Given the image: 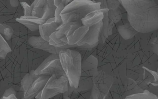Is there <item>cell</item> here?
<instances>
[{
  "mask_svg": "<svg viewBox=\"0 0 158 99\" xmlns=\"http://www.w3.org/2000/svg\"><path fill=\"white\" fill-rule=\"evenodd\" d=\"M127 21L138 33L148 34L158 28V5L154 0L119 1Z\"/></svg>",
  "mask_w": 158,
  "mask_h": 99,
  "instance_id": "1",
  "label": "cell"
},
{
  "mask_svg": "<svg viewBox=\"0 0 158 99\" xmlns=\"http://www.w3.org/2000/svg\"><path fill=\"white\" fill-rule=\"evenodd\" d=\"M59 58L70 87L78 88L81 75L82 58L77 51L73 49H63L59 53Z\"/></svg>",
  "mask_w": 158,
  "mask_h": 99,
  "instance_id": "2",
  "label": "cell"
},
{
  "mask_svg": "<svg viewBox=\"0 0 158 99\" xmlns=\"http://www.w3.org/2000/svg\"><path fill=\"white\" fill-rule=\"evenodd\" d=\"M49 78L48 76L36 75L34 73V70L27 74L21 80V90L23 92L22 99L35 98Z\"/></svg>",
  "mask_w": 158,
  "mask_h": 99,
  "instance_id": "3",
  "label": "cell"
},
{
  "mask_svg": "<svg viewBox=\"0 0 158 99\" xmlns=\"http://www.w3.org/2000/svg\"><path fill=\"white\" fill-rule=\"evenodd\" d=\"M69 81L66 75H53L50 77L44 88L36 99H50L69 90Z\"/></svg>",
  "mask_w": 158,
  "mask_h": 99,
  "instance_id": "4",
  "label": "cell"
},
{
  "mask_svg": "<svg viewBox=\"0 0 158 99\" xmlns=\"http://www.w3.org/2000/svg\"><path fill=\"white\" fill-rule=\"evenodd\" d=\"M98 70V59L91 54L82 62L81 75L77 89L82 91L91 90L93 79Z\"/></svg>",
  "mask_w": 158,
  "mask_h": 99,
  "instance_id": "5",
  "label": "cell"
},
{
  "mask_svg": "<svg viewBox=\"0 0 158 99\" xmlns=\"http://www.w3.org/2000/svg\"><path fill=\"white\" fill-rule=\"evenodd\" d=\"M114 77L103 70H98L93 80L90 99H106Z\"/></svg>",
  "mask_w": 158,
  "mask_h": 99,
  "instance_id": "6",
  "label": "cell"
},
{
  "mask_svg": "<svg viewBox=\"0 0 158 99\" xmlns=\"http://www.w3.org/2000/svg\"><path fill=\"white\" fill-rule=\"evenodd\" d=\"M36 75L51 76L53 75H65L63 69L59 58V54H51L47 57L43 62L34 70Z\"/></svg>",
  "mask_w": 158,
  "mask_h": 99,
  "instance_id": "7",
  "label": "cell"
},
{
  "mask_svg": "<svg viewBox=\"0 0 158 99\" xmlns=\"http://www.w3.org/2000/svg\"><path fill=\"white\" fill-rule=\"evenodd\" d=\"M100 2L90 0H75L66 5L60 15L77 14L85 15L93 11L100 10Z\"/></svg>",
  "mask_w": 158,
  "mask_h": 99,
  "instance_id": "8",
  "label": "cell"
},
{
  "mask_svg": "<svg viewBox=\"0 0 158 99\" xmlns=\"http://www.w3.org/2000/svg\"><path fill=\"white\" fill-rule=\"evenodd\" d=\"M127 78L123 76L114 77L113 83L109 90L106 99H125Z\"/></svg>",
  "mask_w": 158,
  "mask_h": 99,
  "instance_id": "9",
  "label": "cell"
},
{
  "mask_svg": "<svg viewBox=\"0 0 158 99\" xmlns=\"http://www.w3.org/2000/svg\"><path fill=\"white\" fill-rule=\"evenodd\" d=\"M102 27V21L89 27L88 31L85 37L77 43L78 47L85 44L91 46H98L99 37Z\"/></svg>",
  "mask_w": 158,
  "mask_h": 99,
  "instance_id": "10",
  "label": "cell"
},
{
  "mask_svg": "<svg viewBox=\"0 0 158 99\" xmlns=\"http://www.w3.org/2000/svg\"><path fill=\"white\" fill-rule=\"evenodd\" d=\"M28 41L33 48L42 50L51 54H59L62 50L50 45L48 41L43 39L40 36H32L29 38Z\"/></svg>",
  "mask_w": 158,
  "mask_h": 99,
  "instance_id": "11",
  "label": "cell"
},
{
  "mask_svg": "<svg viewBox=\"0 0 158 99\" xmlns=\"http://www.w3.org/2000/svg\"><path fill=\"white\" fill-rule=\"evenodd\" d=\"M117 24H115V28L124 40H129L138 34L131 26L127 19H123Z\"/></svg>",
  "mask_w": 158,
  "mask_h": 99,
  "instance_id": "12",
  "label": "cell"
},
{
  "mask_svg": "<svg viewBox=\"0 0 158 99\" xmlns=\"http://www.w3.org/2000/svg\"><path fill=\"white\" fill-rule=\"evenodd\" d=\"M109 10L105 9L103 13V18L102 20V27L99 37L98 44L104 43L109 36L112 34L113 30L115 26V24L110 21L108 18V12Z\"/></svg>",
  "mask_w": 158,
  "mask_h": 99,
  "instance_id": "13",
  "label": "cell"
},
{
  "mask_svg": "<svg viewBox=\"0 0 158 99\" xmlns=\"http://www.w3.org/2000/svg\"><path fill=\"white\" fill-rule=\"evenodd\" d=\"M62 24L56 23L55 18L48 19L39 26V30L40 37L45 40L49 41L51 35L55 32Z\"/></svg>",
  "mask_w": 158,
  "mask_h": 99,
  "instance_id": "14",
  "label": "cell"
},
{
  "mask_svg": "<svg viewBox=\"0 0 158 99\" xmlns=\"http://www.w3.org/2000/svg\"><path fill=\"white\" fill-rule=\"evenodd\" d=\"M16 21L24 25L31 31L35 32L39 29L40 25L43 24L45 21L43 19L32 16H22L17 18Z\"/></svg>",
  "mask_w": 158,
  "mask_h": 99,
  "instance_id": "15",
  "label": "cell"
},
{
  "mask_svg": "<svg viewBox=\"0 0 158 99\" xmlns=\"http://www.w3.org/2000/svg\"><path fill=\"white\" fill-rule=\"evenodd\" d=\"M105 10V9H100L91 12L81 20L82 24L84 26L89 28L99 23L103 19V13Z\"/></svg>",
  "mask_w": 158,
  "mask_h": 99,
  "instance_id": "16",
  "label": "cell"
},
{
  "mask_svg": "<svg viewBox=\"0 0 158 99\" xmlns=\"http://www.w3.org/2000/svg\"><path fill=\"white\" fill-rule=\"evenodd\" d=\"M89 29V28L83 25L76 29L72 35L67 37V44L73 48L78 47L77 44L84 38Z\"/></svg>",
  "mask_w": 158,
  "mask_h": 99,
  "instance_id": "17",
  "label": "cell"
},
{
  "mask_svg": "<svg viewBox=\"0 0 158 99\" xmlns=\"http://www.w3.org/2000/svg\"><path fill=\"white\" fill-rule=\"evenodd\" d=\"M47 0H35L31 4L32 15L42 19L45 11Z\"/></svg>",
  "mask_w": 158,
  "mask_h": 99,
  "instance_id": "18",
  "label": "cell"
},
{
  "mask_svg": "<svg viewBox=\"0 0 158 99\" xmlns=\"http://www.w3.org/2000/svg\"><path fill=\"white\" fill-rule=\"evenodd\" d=\"M126 12L122 5L115 10L109 11L108 12V18L110 21L116 24L121 20L123 19V16L126 14Z\"/></svg>",
  "mask_w": 158,
  "mask_h": 99,
  "instance_id": "19",
  "label": "cell"
},
{
  "mask_svg": "<svg viewBox=\"0 0 158 99\" xmlns=\"http://www.w3.org/2000/svg\"><path fill=\"white\" fill-rule=\"evenodd\" d=\"M73 1H65V0H54V5L56 7L55 12V22L57 23L62 24L61 18L60 16L61 13L65 8L66 5L69 4Z\"/></svg>",
  "mask_w": 158,
  "mask_h": 99,
  "instance_id": "20",
  "label": "cell"
},
{
  "mask_svg": "<svg viewBox=\"0 0 158 99\" xmlns=\"http://www.w3.org/2000/svg\"><path fill=\"white\" fill-rule=\"evenodd\" d=\"M56 9V7L54 5V0H47L42 19L46 22L48 19L54 18Z\"/></svg>",
  "mask_w": 158,
  "mask_h": 99,
  "instance_id": "21",
  "label": "cell"
},
{
  "mask_svg": "<svg viewBox=\"0 0 158 99\" xmlns=\"http://www.w3.org/2000/svg\"><path fill=\"white\" fill-rule=\"evenodd\" d=\"M96 2H100V9H108L109 11L115 10L118 9L120 6L119 1H115V0H101V1H95Z\"/></svg>",
  "mask_w": 158,
  "mask_h": 99,
  "instance_id": "22",
  "label": "cell"
},
{
  "mask_svg": "<svg viewBox=\"0 0 158 99\" xmlns=\"http://www.w3.org/2000/svg\"><path fill=\"white\" fill-rule=\"evenodd\" d=\"M125 99H158V96L147 90L143 93L132 94L127 96Z\"/></svg>",
  "mask_w": 158,
  "mask_h": 99,
  "instance_id": "23",
  "label": "cell"
},
{
  "mask_svg": "<svg viewBox=\"0 0 158 99\" xmlns=\"http://www.w3.org/2000/svg\"><path fill=\"white\" fill-rule=\"evenodd\" d=\"M11 52V49L9 44L0 34V59H5L7 54Z\"/></svg>",
  "mask_w": 158,
  "mask_h": 99,
  "instance_id": "24",
  "label": "cell"
},
{
  "mask_svg": "<svg viewBox=\"0 0 158 99\" xmlns=\"http://www.w3.org/2000/svg\"><path fill=\"white\" fill-rule=\"evenodd\" d=\"M14 30L10 26L0 24V34L3 36L5 39L10 40L13 35Z\"/></svg>",
  "mask_w": 158,
  "mask_h": 99,
  "instance_id": "25",
  "label": "cell"
},
{
  "mask_svg": "<svg viewBox=\"0 0 158 99\" xmlns=\"http://www.w3.org/2000/svg\"><path fill=\"white\" fill-rule=\"evenodd\" d=\"M0 99H18L16 96V93L12 88H10L4 92Z\"/></svg>",
  "mask_w": 158,
  "mask_h": 99,
  "instance_id": "26",
  "label": "cell"
},
{
  "mask_svg": "<svg viewBox=\"0 0 158 99\" xmlns=\"http://www.w3.org/2000/svg\"><path fill=\"white\" fill-rule=\"evenodd\" d=\"M20 4L23 8V16H31L32 15V11L31 7L27 2H21Z\"/></svg>",
  "mask_w": 158,
  "mask_h": 99,
  "instance_id": "27",
  "label": "cell"
},
{
  "mask_svg": "<svg viewBox=\"0 0 158 99\" xmlns=\"http://www.w3.org/2000/svg\"><path fill=\"white\" fill-rule=\"evenodd\" d=\"M10 4L12 7H15L18 6V4H19V2L18 1H16L15 2V1H10Z\"/></svg>",
  "mask_w": 158,
  "mask_h": 99,
  "instance_id": "28",
  "label": "cell"
}]
</instances>
